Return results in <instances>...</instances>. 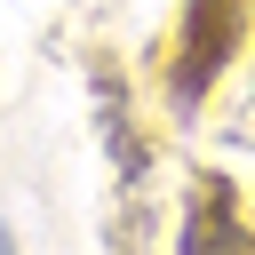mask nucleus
Here are the masks:
<instances>
[{"label": "nucleus", "mask_w": 255, "mask_h": 255, "mask_svg": "<svg viewBox=\"0 0 255 255\" xmlns=\"http://www.w3.org/2000/svg\"><path fill=\"white\" fill-rule=\"evenodd\" d=\"M0 255H16V239H8V231H0Z\"/></svg>", "instance_id": "nucleus-3"}, {"label": "nucleus", "mask_w": 255, "mask_h": 255, "mask_svg": "<svg viewBox=\"0 0 255 255\" xmlns=\"http://www.w3.org/2000/svg\"><path fill=\"white\" fill-rule=\"evenodd\" d=\"M239 32H247V0H191V8H183V32H175V64H167V96H175L183 112H191V104L215 88V72L231 64Z\"/></svg>", "instance_id": "nucleus-1"}, {"label": "nucleus", "mask_w": 255, "mask_h": 255, "mask_svg": "<svg viewBox=\"0 0 255 255\" xmlns=\"http://www.w3.org/2000/svg\"><path fill=\"white\" fill-rule=\"evenodd\" d=\"M183 255H255V223L239 215L223 175H199L191 215H183Z\"/></svg>", "instance_id": "nucleus-2"}]
</instances>
